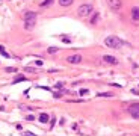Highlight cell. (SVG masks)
Instances as JSON below:
<instances>
[{"label":"cell","mask_w":139,"mask_h":136,"mask_svg":"<svg viewBox=\"0 0 139 136\" xmlns=\"http://www.w3.org/2000/svg\"><path fill=\"white\" fill-rule=\"evenodd\" d=\"M23 136H36V135H33V133H30V132H24V133H23Z\"/></svg>","instance_id":"obj_17"},{"label":"cell","mask_w":139,"mask_h":136,"mask_svg":"<svg viewBox=\"0 0 139 136\" xmlns=\"http://www.w3.org/2000/svg\"><path fill=\"white\" fill-rule=\"evenodd\" d=\"M129 113H130L131 117L139 118V103H135V104H131L130 108H129Z\"/></svg>","instance_id":"obj_5"},{"label":"cell","mask_w":139,"mask_h":136,"mask_svg":"<svg viewBox=\"0 0 139 136\" xmlns=\"http://www.w3.org/2000/svg\"><path fill=\"white\" fill-rule=\"evenodd\" d=\"M24 70H26L27 73H36V71H35V68H30V67H26Z\"/></svg>","instance_id":"obj_16"},{"label":"cell","mask_w":139,"mask_h":136,"mask_svg":"<svg viewBox=\"0 0 139 136\" xmlns=\"http://www.w3.org/2000/svg\"><path fill=\"white\" fill-rule=\"evenodd\" d=\"M91 12H92V6L91 5H80L77 9V15L79 17H82V18H86L91 15Z\"/></svg>","instance_id":"obj_3"},{"label":"cell","mask_w":139,"mask_h":136,"mask_svg":"<svg viewBox=\"0 0 139 136\" xmlns=\"http://www.w3.org/2000/svg\"><path fill=\"white\" fill-rule=\"evenodd\" d=\"M0 54H2V56H5V58H11V54H9L8 52L5 50V47H2V45H0Z\"/></svg>","instance_id":"obj_10"},{"label":"cell","mask_w":139,"mask_h":136,"mask_svg":"<svg viewBox=\"0 0 139 136\" xmlns=\"http://www.w3.org/2000/svg\"><path fill=\"white\" fill-rule=\"evenodd\" d=\"M39 121H41V123H47V121H48V115H47V113H41V115H39Z\"/></svg>","instance_id":"obj_11"},{"label":"cell","mask_w":139,"mask_h":136,"mask_svg":"<svg viewBox=\"0 0 139 136\" xmlns=\"http://www.w3.org/2000/svg\"><path fill=\"white\" fill-rule=\"evenodd\" d=\"M131 18H133L135 21H138V20H139V8H133V9H131Z\"/></svg>","instance_id":"obj_8"},{"label":"cell","mask_w":139,"mask_h":136,"mask_svg":"<svg viewBox=\"0 0 139 136\" xmlns=\"http://www.w3.org/2000/svg\"><path fill=\"white\" fill-rule=\"evenodd\" d=\"M73 2H74V0H59V5H61V6H70Z\"/></svg>","instance_id":"obj_9"},{"label":"cell","mask_w":139,"mask_h":136,"mask_svg":"<svg viewBox=\"0 0 139 136\" xmlns=\"http://www.w3.org/2000/svg\"><path fill=\"white\" fill-rule=\"evenodd\" d=\"M67 61H68L70 63H74V65H76V63H80L83 59H82V56H80V54H73V56H70Z\"/></svg>","instance_id":"obj_7"},{"label":"cell","mask_w":139,"mask_h":136,"mask_svg":"<svg viewBox=\"0 0 139 136\" xmlns=\"http://www.w3.org/2000/svg\"><path fill=\"white\" fill-rule=\"evenodd\" d=\"M23 80H26V77H24V76H18L17 79L14 80V83H18V82H23Z\"/></svg>","instance_id":"obj_13"},{"label":"cell","mask_w":139,"mask_h":136,"mask_svg":"<svg viewBox=\"0 0 139 136\" xmlns=\"http://www.w3.org/2000/svg\"><path fill=\"white\" fill-rule=\"evenodd\" d=\"M50 3H52V0H45V2H43V3H41V6H48Z\"/></svg>","instance_id":"obj_14"},{"label":"cell","mask_w":139,"mask_h":136,"mask_svg":"<svg viewBox=\"0 0 139 136\" xmlns=\"http://www.w3.org/2000/svg\"><path fill=\"white\" fill-rule=\"evenodd\" d=\"M98 97H110V94H98Z\"/></svg>","instance_id":"obj_20"},{"label":"cell","mask_w":139,"mask_h":136,"mask_svg":"<svg viewBox=\"0 0 139 136\" xmlns=\"http://www.w3.org/2000/svg\"><path fill=\"white\" fill-rule=\"evenodd\" d=\"M6 71H8V73H15L17 70H15V68H11V67H9V68H6Z\"/></svg>","instance_id":"obj_18"},{"label":"cell","mask_w":139,"mask_h":136,"mask_svg":"<svg viewBox=\"0 0 139 136\" xmlns=\"http://www.w3.org/2000/svg\"><path fill=\"white\" fill-rule=\"evenodd\" d=\"M107 5L113 9V11H118L121 8V0H107Z\"/></svg>","instance_id":"obj_6"},{"label":"cell","mask_w":139,"mask_h":136,"mask_svg":"<svg viewBox=\"0 0 139 136\" xmlns=\"http://www.w3.org/2000/svg\"><path fill=\"white\" fill-rule=\"evenodd\" d=\"M104 44L107 45L109 48H115V50H120L122 47V41L118 36H107L104 39Z\"/></svg>","instance_id":"obj_2"},{"label":"cell","mask_w":139,"mask_h":136,"mask_svg":"<svg viewBox=\"0 0 139 136\" xmlns=\"http://www.w3.org/2000/svg\"><path fill=\"white\" fill-rule=\"evenodd\" d=\"M98 20H100V15L95 12V15L91 18V24H97V23H98Z\"/></svg>","instance_id":"obj_12"},{"label":"cell","mask_w":139,"mask_h":136,"mask_svg":"<svg viewBox=\"0 0 139 136\" xmlns=\"http://www.w3.org/2000/svg\"><path fill=\"white\" fill-rule=\"evenodd\" d=\"M103 62L107 63V65H118V59H116L115 56L106 54V56H103Z\"/></svg>","instance_id":"obj_4"},{"label":"cell","mask_w":139,"mask_h":136,"mask_svg":"<svg viewBox=\"0 0 139 136\" xmlns=\"http://www.w3.org/2000/svg\"><path fill=\"white\" fill-rule=\"evenodd\" d=\"M56 52H58L56 47H50V48H48V53H56Z\"/></svg>","instance_id":"obj_15"},{"label":"cell","mask_w":139,"mask_h":136,"mask_svg":"<svg viewBox=\"0 0 139 136\" xmlns=\"http://www.w3.org/2000/svg\"><path fill=\"white\" fill-rule=\"evenodd\" d=\"M64 42H65V44H68V42H71V39H70V38H64Z\"/></svg>","instance_id":"obj_21"},{"label":"cell","mask_w":139,"mask_h":136,"mask_svg":"<svg viewBox=\"0 0 139 136\" xmlns=\"http://www.w3.org/2000/svg\"><path fill=\"white\" fill-rule=\"evenodd\" d=\"M85 94H88V89H82V91H80V95H85Z\"/></svg>","instance_id":"obj_19"},{"label":"cell","mask_w":139,"mask_h":136,"mask_svg":"<svg viewBox=\"0 0 139 136\" xmlns=\"http://www.w3.org/2000/svg\"><path fill=\"white\" fill-rule=\"evenodd\" d=\"M35 23H36V12L33 11H27L24 14V27L27 30H32L35 27Z\"/></svg>","instance_id":"obj_1"}]
</instances>
